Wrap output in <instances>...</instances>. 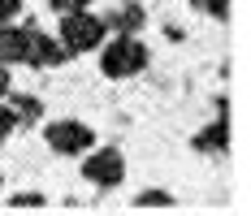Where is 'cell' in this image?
I'll list each match as a JSON object with an SVG mask.
<instances>
[{"mask_svg":"<svg viewBox=\"0 0 251 216\" xmlns=\"http://www.w3.org/2000/svg\"><path fill=\"white\" fill-rule=\"evenodd\" d=\"M100 70L104 78H134V73L148 65V48H143V39L139 35H117L113 44H100Z\"/></svg>","mask_w":251,"mask_h":216,"instance_id":"obj_1","label":"cell"},{"mask_svg":"<svg viewBox=\"0 0 251 216\" xmlns=\"http://www.w3.org/2000/svg\"><path fill=\"white\" fill-rule=\"evenodd\" d=\"M104 30H108L104 18L87 13V9H74V13H65V22H61V44H65L70 56H78V52H96L104 44Z\"/></svg>","mask_w":251,"mask_h":216,"instance_id":"obj_2","label":"cell"},{"mask_svg":"<svg viewBox=\"0 0 251 216\" xmlns=\"http://www.w3.org/2000/svg\"><path fill=\"white\" fill-rule=\"evenodd\" d=\"M44 139L56 156H87V147H96V130L82 121H52L44 130Z\"/></svg>","mask_w":251,"mask_h":216,"instance_id":"obj_3","label":"cell"},{"mask_svg":"<svg viewBox=\"0 0 251 216\" xmlns=\"http://www.w3.org/2000/svg\"><path fill=\"white\" fill-rule=\"evenodd\" d=\"M82 177H87L91 186H100V191H113V186H122V182H126V156L117 151V147H100V151L87 156Z\"/></svg>","mask_w":251,"mask_h":216,"instance_id":"obj_4","label":"cell"},{"mask_svg":"<svg viewBox=\"0 0 251 216\" xmlns=\"http://www.w3.org/2000/svg\"><path fill=\"white\" fill-rule=\"evenodd\" d=\"M70 52L61 39H52V35H39V30H30V52H26V65H39V70H56L61 61H65Z\"/></svg>","mask_w":251,"mask_h":216,"instance_id":"obj_5","label":"cell"},{"mask_svg":"<svg viewBox=\"0 0 251 216\" xmlns=\"http://www.w3.org/2000/svg\"><path fill=\"white\" fill-rule=\"evenodd\" d=\"M30 52V26H9L0 22V65H18Z\"/></svg>","mask_w":251,"mask_h":216,"instance_id":"obj_6","label":"cell"},{"mask_svg":"<svg viewBox=\"0 0 251 216\" xmlns=\"http://www.w3.org/2000/svg\"><path fill=\"white\" fill-rule=\"evenodd\" d=\"M195 147H200V151H208V156L226 151V147H229V125H226V117H217L208 130H200V134H195Z\"/></svg>","mask_w":251,"mask_h":216,"instance_id":"obj_7","label":"cell"},{"mask_svg":"<svg viewBox=\"0 0 251 216\" xmlns=\"http://www.w3.org/2000/svg\"><path fill=\"white\" fill-rule=\"evenodd\" d=\"M9 113H13V125H35L44 108H39V99H35V96H13Z\"/></svg>","mask_w":251,"mask_h":216,"instance_id":"obj_8","label":"cell"},{"mask_svg":"<svg viewBox=\"0 0 251 216\" xmlns=\"http://www.w3.org/2000/svg\"><path fill=\"white\" fill-rule=\"evenodd\" d=\"M108 22L117 26V35H139V26H143V9H139V4H122Z\"/></svg>","mask_w":251,"mask_h":216,"instance_id":"obj_9","label":"cell"},{"mask_svg":"<svg viewBox=\"0 0 251 216\" xmlns=\"http://www.w3.org/2000/svg\"><path fill=\"white\" fill-rule=\"evenodd\" d=\"M134 203H139V208H169V203H174V194H165V191H143Z\"/></svg>","mask_w":251,"mask_h":216,"instance_id":"obj_10","label":"cell"},{"mask_svg":"<svg viewBox=\"0 0 251 216\" xmlns=\"http://www.w3.org/2000/svg\"><path fill=\"white\" fill-rule=\"evenodd\" d=\"M191 4L203 9L208 18H226V13H229V0H191Z\"/></svg>","mask_w":251,"mask_h":216,"instance_id":"obj_11","label":"cell"},{"mask_svg":"<svg viewBox=\"0 0 251 216\" xmlns=\"http://www.w3.org/2000/svg\"><path fill=\"white\" fill-rule=\"evenodd\" d=\"M9 208H44V194H13Z\"/></svg>","mask_w":251,"mask_h":216,"instance_id":"obj_12","label":"cell"},{"mask_svg":"<svg viewBox=\"0 0 251 216\" xmlns=\"http://www.w3.org/2000/svg\"><path fill=\"white\" fill-rule=\"evenodd\" d=\"M48 4L56 9V13H74V9H87L91 0H48Z\"/></svg>","mask_w":251,"mask_h":216,"instance_id":"obj_13","label":"cell"},{"mask_svg":"<svg viewBox=\"0 0 251 216\" xmlns=\"http://www.w3.org/2000/svg\"><path fill=\"white\" fill-rule=\"evenodd\" d=\"M18 9H22V0H0V22H13Z\"/></svg>","mask_w":251,"mask_h":216,"instance_id":"obj_14","label":"cell"},{"mask_svg":"<svg viewBox=\"0 0 251 216\" xmlns=\"http://www.w3.org/2000/svg\"><path fill=\"white\" fill-rule=\"evenodd\" d=\"M9 130H13V113H9V108L0 104V143L9 139Z\"/></svg>","mask_w":251,"mask_h":216,"instance_id":"obj_15","label":"cell"},{"mask_svg":"<svg viewBox=\"0 0 251 216\" xmlns=\"http://www.w3.org/2000/svg\"><path fill=\"white\" fill-rule=\"evenodd\" d=\"M4 91H9V70L0 65V96H4Z\"/></svg>","mask_w":251,"mask_h":216,"instance_id":"obj_16","label":"cell"}]
</instances>
